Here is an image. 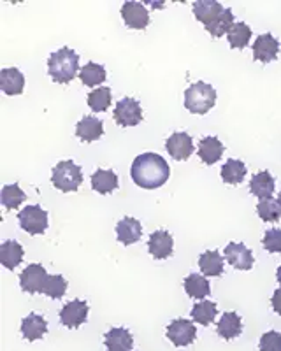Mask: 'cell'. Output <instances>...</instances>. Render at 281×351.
I'll return each instance as SVG.
<instances>
[{
	"instance_id": "1",
	"label": "cell",
	"mask_w": 281,
	"mask_h": 351,
	"mask_svg": "<svg viewBox=\"0 0 281 351\" xmlns=\"http://www.w3.org/2000/svg\"><path fill=\"white\" fill-rule=\"evenodd\" d=\"M130 176L137 186L145 190H155L167 183L171 167L157 153H143L132 162Z\"/></svg>"
},
{
	"instance_id": "2",
	"label": "cell",
	"mask_w": 281,
	"mask_h": 351,
	"mask_svg": "<svg viewBox=\"0 0 281 351\" xmlns=\"http://www.w3.org/2000/svg\"><path fill=\"white\" fill-rule=\"evenodd\" d=\"M48 74L58 84H67L80 74V56L74 49L62 48L51 53L48 60Z\"/></svg>"
},
{
	"instance_id": "3",
	"label": "cell",
	"mask_w": 281,
	"mask_h": 351,
	"mask_svg": "<svg viewBox=\"0 0 281 351\" xmlns=\"http://www.w3.org/2000/svg\"><path fill=\"white\" fill-rule=\"evenodd\" d=\"M217 104V90L204 81L190 84L185 92V108L193 114H206Z\"/></svg>"
},
{
	"instance_id": "4",
	"label": "cell",
	"mask_w": 281,
	"mask_h": 351,
	"mask_svg": "<svg viewBox=\"0 0 281 351\" xmlns=\"http://www.w3.org/2000/svg\"><path fill=\"white\" fill-rule=\"evenodd\" d=\"M51 183L56 190L69 193L77 192L83 183V172L80 165H76L73 160H62L53 167Z\"/></svg>"
},
{
	"instance_id": "5",
	"label": "cell",
	"mask_w": 281,
	"mask_h": 351,
	"mask_svg": "<svg viewBox=\"0 0 281 351\" xmlns=\"http://www.w3.org/2000/svg\"><path fill=\"white\" fill-rule=\"evenodd\" d=\"M48 271L40 263H30L20 274V287L25 293H45L49 281Z\"/></svg>"
},
{
	"instance_id": "6",
	"label": "cell",
	"mask_w": 281,
	"mask_h": 351,
	"mask_svg": "<svg viewBox=\"0 0 281 351\" xmlns=\"http://www.w3.org/2000/svg\"><path fill=\"white\" fill-rule=\"evenodd\" d=\"M18 221L30 236H40L48 228V213L40 206H27L18 213Z\"/></svg>"
},
{
	"instance_id": "7",
	"label": "cell",
	"mask_w": 281,
	"mask_h": 351,
	"mask_svg": "<svg viewBox=\"0 0 281 351\" xmlns=\"http://www.w3.org/2000/svg\"><path fill=\"white\" fill-rule=\"evenodd\" d=\"M114 121L120 127H136L143 121V109L136 99L125 97L118 100L117 108H114Z\"/></svg>"
},
{
	"instance_id": "8",
	"label": "cell",
	"mask_w": 281,
	"mask_h": 351,
	"mask_svg": "<svg viewBox=\"0 0 281 351\" xmlns=\"http://www.w3.org/2000/svg\"><path fill=\"white\" fill-rule=\"evenodd\" d=\"M167 337L176 348L190 346L197 337L195 325L185 318L174 319L173 324H169L167 327Z\"/></svg>"
},
{
	"instance_id": "9",
	"label": "cell",
	"mask_w": 281,
	"mask_h": 351,
	"mask_svg": "<svg viewBox=\"0 0 281 351\" xmlns=\"http://www.w3.org/2000/svg\"><path fill=\"white\" fill-rule=\"evenodd\" d=\"M223 11L225 8L217 0H197L193 4V14H195L197 20L204 25L206 30L213 28L218 23Z\"/></svg>"
},
{
	"instance_id": "10",
	"label": "cell",
	"mask_w": 281,
	"mask_h": 351,
	"mask_svg": "<svg viewBox=\"0 0 281 351\" xmlns=\"http://www.w3.org/2000/svg\"><path fill=\"white\" fill-rule=\"evenodd\" d=\"M278 53H280V40L273 34H262L253 43V58L262 64L276 60Z\"/></svg>"
},
{
	"instance_id": "11",
	"label": "cell",
	"mask_w": 281,
	"mask_h": 351,
	"mask_svg": "<svg viewBox=\"0 0 281 351\" xmlns=\"http://www.w3.org/2000/svg\"><path fill=\"white\" fill-rule=\"evenodd\" d=\"M121 18L132 30H145L149 25V12L140 2H125L121 5Z\"/></svg>"
},
{
	"instance_id": "12",
	"label": "cell",
	"mask_w": 281,
	"mask_h": 351,
	"mask_svg": "<svg viewBox=\"0 0 281 351\" xmlns=\"http://www.w3.org/2000/svg\"><path fill=\"white\" fill-rule=\"evenodd\" d=\"M165 149L174 160L185 162L193 153V141L186 132H174L173 136L165 141Z\"/></svg>"
},
{
	"instance_id": "13",
	"label": "cell",
	"mask_w": 281,
	"mask_h": 351,
	"mask_svg": "<svg viewBox=\"0 0 281 351\" xmlns=\"http://www.w3.org/2000/svg\"><path fill=\"white\" fill-rule=\"evenodd\" d=\"M88 318V304L84 300H71L60 311V322L67 328H77Z\"/></svg>"
},
{
	"instance_id": "14",
	"label": "cell",
	"mask_w": 281,
	"mask_h": 351,
	"mask_svg": "<svg viewBox=\"0 0 281 351\" xmlns=\"http://www.w3.org/2000/svg\"><path fill=\"white\" fill-rule=\"evenodd\" d=\"M225 260L237 271H249L253 267V255L243 243H229L225 246Z\"/></svg>"
},
{
	"instance_id": "15",
	"label": "cell",
	"mask_w": 281,
	"mask_h": 351,
	"mask_svg": "<svg viewBox=\"0 0 281 351\" xmlns=\"http://www.w3.org/2000/svg\"><path fill=\"white\" fill-rule=\"evenodd\" d=\"M173 246H174L173 236L165 230L153 232L148 239L149 255L157 260H165L173 255Z\"/></svg>"
},
{
	"instance_id": "16",
	"label": "cell",
	"mask_w": 281,
	"mask_h": 351,
	"mask_svg": "<svg viewBox=\"0 0 281 351\" xmlns=\"http://www.w3.org/2000/svg\"><path fill=\"white\" fill-rule=\"evenodd\" d=\"M104 344L108 351H132L134 337L127 328H111L104 335Z\"/></svg>"
},
{
	"instance_id": "17",
	"label": "cell",
	"mask_w": 281,
	"mask_h": 351,
	"mask_svg": "<svg viewBox=\"0 0 281 351\" xmlns=\"http://www.w3.org/2000/svg\"><path fill=\"white\" fill-rule=\"evenodd\" d=\"M0 90L5 95H21L25 90V77L18 69H4L0 71Z\"/></svg>"
},
{
	"instance_id": "18",
	"label": "cell",
	"mask_w": 281,
	"mask_h": 351,
	"mask_svg": "<svg viewBox=\"0 0 281 351\" xmlns=\"http://www.w3.org/2000/svg\"><path fill=\"white\" fill-rule=\"evenodd\" d=\"M102 134H104V123L95 116H84L76 125V136L84 143H93V141L101 139Z\"/></svg>"
},
{
	"instance_id": "19",
	"label": "cell",
	"mask_w": 281,
	"mask_h": 351,
	"mask_svg": "<svg viewBox=\"0 0 281 351\" xmlns=\"http://www.w3.org/2000/svg\"><path fill=\"white\" fill-rule=\"evenodd\" d=\"M140 236H143V227H140V221H137L136 218L127 216L117 225V237L125 246L136 244L140 239Z\"/></svg>"
},
{
	"instance_id": "20",
	"label": "cell",
	"mask_w": 281,
	"mask_h": 351,
	"mask_svg": "<svg viewBox=\"0 0 281 351\" xmlns=\"http://www.w3.org/2000/svg\"><path fill=\"white\" fill-rule=\"evenodd\" d=\"M46 332H48V322L40 315H36V313H30L21 322V334L27 341L42 339V335Z\"/></svg>"
},
{
	"instance_id": "21",
	"label": "cell",
	"mask_w": 281,
	"mask_h": 351,
	"mask_svg": "<svg viewBox=\"0 0 281 351\" xmlns=\"http://www.w3.org/2000/svg\"><path fill=\"white\" fill-rule=\"evenodd\" d=\"M217 332L220 337H223V339L227 341L234 339V337H239L243 332L241 316L234 311L223 313V316H221L220 322H218L217 325Z\"/></svg>"
},
{
	"instance_id": "22",
	"label": "cell",
	"mask_w": 281,
	"mask_h": 351,
	"mask_svg": "<svg viewBox=\"0 0 281 351\" xmlns=\"http://www.w3.org/2000/svg\"><path fill=\"white\" fill-rule=\"evenodd\" d=\"M23 247L18 241H4L0 244V262L9 271H14V269L23 262Z\"/></svg>"
},
{
	"instance_id": "23",
	"label": "cell",
	"mask_w": 281,
	"mask_h": 351,
	"mask_svg": "<svg viewBox=\"0 0 281 351\" xmlns=\"http://www.w3.org/2000/svg\"><path fill=\"white\" fill-rule=\"evenodd\" d=\"M223 144L218 137H204V139L199 143V158L204 162L206 165L217 164L218 160L223 156Z\"/></svg>"
},
{
	"instance_id": "24",
	"label": "cell",
	"mask_w": 281,
	"mask_h": 351,
	"mask_svg": "<svg viewBox=\"0 0 281 351\" xmlns=\"http://www.w3.org/2000/svg\"><path fill=\"white\" fill-rule=\"evenodd\" d=\"M249 192L260 200L271 199L274 193V178L271 176V172L262 171L253 176L249 181Z\"/></svg>"
},
{
	"instance_id": "25",
	"label": "cell",
	"mask_w": 281,
	"mask_h": 351,
	"mask_svg": "<svg viewBox=\"0 0 281 351\" xmlns=\"http://www.w3.org/2000/svg\"><path fill=\"white\" fill-rule=\"evenodd\" d=\"M92 188L101 195H108L118 188V176L109 169H99L92 174Z\"/></svg>"
},
{
	"instance_id": "26",
	"label": "cell",
	"mask_w": 281,
	"mask_h": 351,
	"mask_svg": "<svg viewBox=\"0 0 281 351\" xmlns=\"http://www.w3.org/2000/svg\"><path fill=\"white\" fill-rule=\"evenodd\" d=\"M225 260L218 252H206L199 256V267L206 278H217L223 274Z\"/></svg>"
},
{
	"instance_id": "27",
	"label": "cell",
	"mask_w": 281,
	"mask_h": 351,
	"mask_svg": "<svg viewBox=\"0 0 281 351\" xmlns=\"http://www.w3.org/2000/svg\"><path fill=\"white\" fill-rule=\"evenodd\" d=\"M183 287H185L188 297L195 300H204L209 295V291H211L209 281L206 280L204 274H190L185 283H183Z\"/></svg>"
},
{
	"instance_id": "28",
	"label": "cell",
	"mask_w": 281,
	"mask_h": 351,
	"mask_svg": "<svg viewBox=\"0 0 281 351\" xmlns=\"http://www.w3.org/2000/svg\"><path fill=\"white\" fill-rule=\"evenodd\" d=\"M190 315H192L193 322H197V324H201V325H204V327H208V325L213 324L215 318H217L218 307H217V304L211 302V300H201V302L195 304V306L192 307Z\"/></svg>"
},
{
	"instance_id": "29",
	"label": "cell",
	"mask_w": 281,
	"mask_h": 351,
	"mask_svg": "<svg viewBox=\"0 0 281 351\" xmlns=\"http://www.w3.org/2000/svg\"><path fill=\"white\" fill-rule=\"evenodd\" d=\"M246 178L245 162L236 158H229L221 167V180L229 184H239Z\"/></svg>"
},
{
	"instance_id": "30",
	"label": "cell",
	"mask_w": 281,
	"mask_h": 351,
	"mask_svg": "<svg viewBox=\"0 0 281 351\" xmlns=\"http://www.w3.org/2000/svg\"><path fill=\"white\" fill-rule=\"evenodd\" d=\"M27 200V195L20 188V184H5L2 186V193H0V202L4 206L8 211H12V209H18L21 204Z\"/></svg>"
},
{
	"instance_id": "31",
	"label": "cell",
	"mask_w": 281,
	"mask_h": 351,
	"mask_svg": "<svg viewBox=\"0 0 281 351\" xmlns=\"http://www.w3.org/2000/svg\"><path fill=\"white\" fill-rule=\"evenodd\" d=\"M227 39H229L232 49H245L249 44V39H252V28L245 21H237L227 34Z\"/></svg>"
},
{
	"instance_id": "32",
	"label": "cell",
	"mask_w": 281,
	"mask_h": 351,
	"mask_svg": "<svg viewBox=\"0 0 281 351\" xmlns=\"http://www.w3.org/2000/svg\"><path fill=\"white\" fill-rule=\"evenodd\" d=\"M80 80L84 86H99L106 81V67L104 65H99L95 62H88L80 71Z\"/></svg>"
},
{
	"instance_id": "33",
	"label": "cell",
	"mask_w": 281,
	"mask_h": 351,
	"mask_svg": "<svg viewBox=\"0 0 281 351\" xmlns=\"http://www.w3.org/2000/svg\"><path fill=\"white\" fill-rule=\"evenodd\" d=\"M257 215L265 223H274L281 218V204L278 200L264 199L257 204Z\"/></svg>"
},
{
	"instance_id": "34",
	"label": "cell",
	"mask_w": 281,
	"mask_h": 351,
	"mask_svg": "<svg viewBox=\"0 0 281 351\" xmlns=\"http://www.w3.org/2000/svg\"><path fill=\"white\" fill-rule=\"evenodd\" d=\"M88 106L93 112H102L111 106V88L99 86L88 93Z\"/></svg>"
},
{
	"instance_id": "35",
	"label": "cell",
	"mask_w": 281,
	"mask_h": 351,
	"mask_svg": "<svg viewBox=\"0 0 281 351\" xmlns=\"http://www.w3.org/2000/svg\"><path fill=\"white\" fill-rule=\"evenodd\" d=\"M65 291H67V281H65L64 276L60 274L49 276V281H48V287H46L45 295H48L49 299L56 300V299H62V297L65 295Z\"/></svg>"
},
{
	"instance_id": "36",
	"label": "cell",
	"mask_w": 281,
	"mask_h": 351,
	"mask_svg": "<svg viewBox=\"0 0 281 351\" xmlns=\"http://www.w3.org/2000/svg\"><path fill=\"white\" fill-rule=\"evenodd\" d=\"M234 25V14H232V9H225L223 14H221V18L218 20V23L215 25L213 28H209L208 32L211 34L213 37H221L225 36V34H229V30L232 28Z\"/></svg>"
},
{
	"instance_id": "37",
	"label": "cell",
	"mask_w": 281,
	"mask_h": 351,
	"mask_svg": "<svg viewBox=\"0 0 281 351\" xmlns=\"http://www.w3.org/2000/svg\"><path fill=\"white\" fill-rule=\"evenodd\" d=\"M262 246L269 253H281V228H269L265 232Z\"/></svg>"
},
{
	"instance_id": "38",
	"label": "cell",
	"mask_w": 281,
	"mask_h": 351,
	"mask_svg": "<svg viewBox=\"0 0 281 351\" xmlns=\"http://www.w3.org/2000/svg\"><path fill=\"white\" fill-rule=\"evenodd\" d=\"M258 348H260V351H281V332H265L260 337Z\"/></svg>"
},
{
	"instance_id": "39",
	"label": "cell",
	"mask_w": 281,
	"mask_h": 351,
	"mask_svg": "<svg viewBox=\"0 0 281 351\" xmlns=\"http://www.w3.org/2000/svg\"><path fill=\"white\" fill-rule=\"evenodd\" d=\"M271 304H273L274 313H278V315L281 316V287L278 288V290L273 293V299H271Z\"/></svg>"
},
{
	"instance_id": "40",
	"label": "cell",
	"mask_w": 281,
	"mask_h": 351,
	"mask_svg": "<svg viewBox=\"0 0 281 351\" xmlns=\"http://www.w3.org/2000/svg\"><path fill=\"white\" fill-rule=\"evenodd\" d=\"M276 278H278V283H280V287H281V265L278 267V271H276Z\"/></svg>"
},
{
	"instance_id": "41",
	"label": "cell",
	"mask_w": 281,
	"mask_h": 351,
	"mask_svg": "<svg viewBox=\"0 0 281 351\" xmlns=\"http://www.w3.org/2000/svg\"><path fill=\"white\" fill-rule=\"evenodd\" d=\"M278 202L281 204V192H280V195H278Z\"/></svg>"
}]
</instances>
